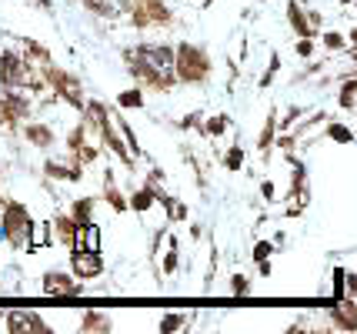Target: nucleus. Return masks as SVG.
Masks as SVG:
<instances>
[{
  "label": "nucleus",
  "instance_id": "36",
  "mask_svg": "<svg viewBox=\"0 0 357 334\" xmlns=\"http://www.w3.org/2000/svg\"><path fill=\"white\" fill-rule=\"evenodd\" d=\"M0 321H3V311H0Z\"/></svg>",
  "mask_w": 357,
  "mask_h": 334
},
{
  "label": "nucleus",
  "instance_id": "27",
  "mask_svg": "<svg viewBox=\"0 0 357 334\" xmlns=\"http://www.w3.org/2000/svg\"><path fill=\"white\" fill-rule=\"evenodd\" d=\"M271 251H274V244H271V241H261V244L254 248V257H257V264H261V261H267V257H271Z\"/></svg>",
  "mask_w": 357,
  "mask_h": 334
},
{
  "label": "nucleus",
  "instance_id": "10",
  "mask_svg": "<svg viewBox=\"0 0 357 334\" xmlns=\"http://www.w3.org/2000/svg\"><path fill=\"white\" fill-rule=\"evenodd\" d=\"M24 137H27L33 147H40V151H50V147L57 144L54 128H50V124H44V121H31V124L24 128Z\"/></svg>",
  "mask_w": 357,
  "mask_h": 334
},
{
  "label": "nucleus",
  "instance_id": "6",
  "mask_svg": "<svg viewBox=\"0 0 357 334\" xmlns=\"http://www.w3.org/2000/svg\"><path fill=\"white\" fill-rule=\"evenodd\" d=\"M87 287L80 284L77 274H67V271H47L44 281H40V294L47 298H77Z\"/></svg>",
  "mask_w": 357,
  "mask_h": 334
},
{
  "label": "nucleus",
  "instance_id": "21",
  "mask_svg": "<svg viewBox=\"0 0 357 334\" xmlns=\"http://www.w3.org/2000/svg\"><path fill=\"white\" fill-rule=\"evenodd\" d=\"M117 104H121V107H144V91H140V87H130V91H124V94L117 97Z\"/></svg>",
  "mask_w": 357,
  "mask_h": 334
},
{
  "label": "nucleus",
  "instance_id": "1",
  "mask_svg": "<svg viewBox=\"0 0 357 334\" xmlns=\"http://www.w3.org/2000/svg\"><path fill=\"white\" fill-rule=\"evenodd\" d=\"M130 61V74L157 91H167L177 80V50L171 44H140V47L127 50Z\"/></svg>",
  "mask_w": 357,
  "mask_h": 334
},
{
  "label": "nucleus",
  "instance_id": "19",
  "mask_svg": "<svg viewBox=\"0 0 357 334\" xmlns=\"http://www.w3.org/2000/svg\"><path fill=\"white\" fill-rule=\"evenodd\" d=\"M84 7H87L93 17H114L117 14V3H114V0H84Z\"/></svg>",
  "mask_w": 357,
  "mask_h": 334
},
{
  "label": "nucleus",
  "instance_id": "23",
  "mask_svg": "<svg viewBox=\"0 0 357 334\" xmlns=\"http://www.w3.org/2000/svg\"><path fill=\"white\" fill-rule=\"evenodd\" d=\"M24 47H27V57H33V61H40V64H50V54H47L40 44H33V40H24Z\"/></svg>",
  "mask_w": 357,
  "mask_h": 334
},
{
  "label": "nucleus",
  "instance_id": "30",
  "mask_svg": "<svg viewBox=\"0 0 357 334\" xmlns=\"http://www.w3.org/2000/svg\"><path fill=\"white\" fill-rule=\"evenodd\" d=\"M324 44L331 50H337V47H344V37H341V33H324Z\"/></svg>",
  "mask_w": 357,
  "mask_h": 334
},
{
  "label": "nucleus",
  "instance_id": "7",
  "mask_svg": "<svg viewBox=\"0 0 357 334\" xmlns=\"http://www.w3.org/2000/svg\"><path fill=\"white\" fill-rule=\"evenodd\" d=\"M130 20L134 27H154V24H167L171 10L160 0H130Z\"/></svg>",
  "mask_w": 357,
  "mask_h": 334
},
{
  "label": "nucleus",
  "instance_id": "31",
  "mask_svg": "<svg viewBox=\"0 0 357 334\" xmlns=\"http://www.w3.org/2000/svg\"><path fill=\"white\" fill-rule=\"evenodd\" d=\"M311 40H301V44H297V54H301V57H311Z\"/></svg>",
  "mask_w": 357,
  "mask_h": 334
},
{
  "label": "nucleus",
  "instance_id": "25",
  "mask_svg": "<svg viewBox=\"0 0 357 334\" xmlns=\"http://www.w3.org/2000/svg\"><path fill=\"white\" fill-rule=\"evenodd\" d=\"M327 134H331L337 144H351V141H354V134H351L347 128H341V124H331V130H327Z\"/></svg>",
  "mask_w": 357,
  "mask_h": 334
},
{
  "label": "nucleus",
  "instance_id": "12",
  "mask_svg": "<svg viewBox=\"0 0 357 334\" xmlns=\"http://www.w3.org/2000/svg\"><path fill=\"white\" fill-rule=\"evenodd\" d=\"M7 328H10V331H47V324L40 318H37V314H31V311H10V314H7Z\"/></svg>",
  "mask_w": 357,
  "mask_h": 334
},
{
  "label": "nucleus",
  "instance_id": "32",
  "mask_svg": "<svg viewBox=\"0 0 357 334\" xmlns=\"http://www.w3.org/2000/svg\"><path fill=\"white\" fill-rule=\"evenodd\" d=\"M347 291L357 298V278H354V274H347Z\"/></svg>",
  "mask_w": 357,
  "mask_h": 334
},
{
  "label": "nucleus",
  "instance_id": "4",
  "mask_svg": "<svg viewBox=\"0 0 357 334\" xmlns=\"http://www.w3.org/2000/svg\"><path fill=\"white\" fill-rule=\"evenodd\" d=\"M207 74H211L207 54H204L201 47H194V44H181V47H177V80L201 84V80H207Z\"/></svg>",
  "mask_w": 357,
  "mask_h": 334
},
{
  "label": "nucleus",
  "instance_id": "28",
  "mask_svg": "<svg viewBox=\"0 0 357 334\" xmlns=\"http://www.w3.org/2000/svg\"><path fill=\"white\" fill-rule=\"evenodd\" d=\"M231 281H234V284H231V291H234V294H248V291H250L248 278H241V274H234Z\"/></svg>",
  "mask_w": 357,
  "mask_h": 334
},
{
  "label": "nucleus",
  "instance_id": "2",
  "mask_svg": "<svg viewBox=\"0 0 357 334\" xmlns=\"http://www.w3.org/2000/svg\"><path fill=\"white\" fill-rule=\"evenodd\" d=\"M44 74H37L17 50H0V84L3 91H44Z\"/></svg>",
  "mask_w": 357,
  "mask_h": 334
},
{
  "label": "nucleus",
  "instance_id": "3",
  "mask_svg": "<svg viewBox=\"0 0 357 334\" xmlns=\"http://www.w3.org/2000/svg\"><path fill=\"white\" fill-rule=\"evenodd\" d=\"M0 218H3V238L10 248H31V234H33V218L31 211L20 204V201H7L3 211H0Z\"/></svg>",
  "mask_w": 357,
  "mask_h": 334
},
{
  "label": "nucleus",
  "instance_id": "24",
  "mask_svg": "<svg viewBox=\"0 0 357 334\" xmlns=\"http://www.w3.org/2000/svg\"><path fill=\"white\" fill-rule=\"evenodd\" d=\"M207 134H211V137H218V134H224V130H227V117H224V114H218V117H211V121H207Z\"/></svg>",
  "mask_w": 357,
  "mask_h": 334
},
{
  "label": "nucleus",
  "instance_id": "29",
  "mask_svg": "<svg viewBox=\"0 0 357 334\" xmlns=\"http://www.w3.org/2000/svg\"><path fill=\"white\" fill-rule=\"evenodd\" d=\"M181 324H184L181 314H167V318L160 321V331H174V328H181Z\"/></svg>",
  "mask_w": 357,
  "mask_h": 334
},
{
  "label": "nucleus",
  "instance_id": "13",
  "mask_svg": "<svg viewBox=\"0 0 357 334\" xmlns=\"http://www.w3.org/2000/svg\"><path fill=\"white\" fill-rule=\"evenodd\" d=\"M74 248H87V251H100V227L93 221L80 224L77 227V241H74Z\"/></svg>",
  "mask_w": 357,
  "mask_h": 334
},
{
  "label": "nucleus",
  "instance_id": "17",
  "mask_svg": "<svg viewBox=\"0 0 357 334\" xmlns=\"http://www.w3.org/2000/svg\"><path fill=\"white\" fill-rule=\"evenodd\" d=\"M104 201H107L114 211H127V207H130V204L124 201V194L117 191V184H114V174L104 177Z\"/></svg>",
  "mask_w": 357,
  "mask_h": 334
},
{
  "label": "nucleus",
  "instance_id": "33",
  "mask_svg": "<svg viewBox=\"0 0 357 334\" xmlns=\"http://www.w3.org/2000/svg\"><path fill=\"white\" fill-rule=\"evenodd\" d=\"M31 3H37V7H40V10H50V7H54V3H50V0H31Z\"/></svg>",
  "mask_w": 357,
  "mask_h": 334
},
{
  "label": "nucleus",
  "instance_id": "16",
  "mask_svg": "<svg viewBox=\"0 0 357 334\" xmlns=\"http://www.w3.org/2000/svg\"><path fill=\"white\" fill-rule=\"evenodd\" d=\"M334 321L347 328V331H354L357 328V301H344L341 298V308H334Z\"/></svg>",
  "mask_w": 357,
  "mask_h": 334
},
{
  "label": "nucleus",
  "instance_id": "5",
  "mask_svg": "<svg viewBox=\"0 0 357 334\" xmlns=\"http://www.w3.org/2000/svg\"><path fill=\"white\" fill-rule=\"evenodd\" d=\"M44 77L47 84L54 87V94L63 97L70 107H77V111H87V100H84V87H80V80L74 77V74H67V70H61V67H50L44 64Z\"/></svg>",
  "mask_w": 357,
  "mask_h": 334
},
{
  "label": "nucleus",
  "instance_id": "14",
  "mask_svg": "<svg viewBox=\"0 0 357 334\" xmlns=\"http://www.w3.org/2000/svg\"><path fill=\"white\" fill-rule=\"evenodd\" d=\"M291 24H294V31L301 33V37H311L314 31H317V17H304V10L297 7V3H291Z\"/></svg>",
  "mask_w": 357,
  "mask_h": 334
},
{
  "label": "nucleus",
  "instance_id": "20",
  "mask_svg": "<svg viewBox=\"0 0 357 334\" xmlns=\"http://www.w3.org/2000/svg\"><path fill=\"white\" fill-rule=\"evenodd\" d=\"M70 214L77 218V224H87V221L93 218V201H91V197H77V201H74V211H70Z\"/></svg>",
  "mask_w": 357,
  "mask_h": 334
},
{
  "label": "nucleus",
  "instance_id": "9",
  "mask_svg": "<svg viewBox=\"0 0 357 334\" xmlns=\"http://www.w3.org/2000/svg\"><path fill=\"white\" fill-rule=\"evenodd\" d=\"M44 171H47V177H54V181H67V184H74V181H80V177H84V164H80L77 158H70V160H47Z\"/></svg>",
  "mask_w": 357,
  "mask_h": 334
},
{
  "label": "nucleus",
  "instance_id": "8",
  "mask_svg": "<svg viewBox=\"0 0 357 334\" xmlns=\"http://www.w3.org/2000/svg\"><path fill=\"white\" fill-rule=\"evenodd\" d=\"M70 271L77 274L80 281H93L104 274V261L100 251H87V248H70Z\"/></svg>",
  "mask_w": 357,
  "mask_h": 334
},
{
  "label": "nucleus",
  "instance_id": "26",
  "mask_svg": "<svg viewBox=\"0 0 357 334\" xmlns=\"http://www.w3.org/2000/svg\"><path fill=\"white\" fill-rule=\"evenodd\" d=\"M224 164H227V167H231V171H237V167H241V164H244V151H241V147H234L231 154H227V160H224Z\"/></svg>",
  "mask_w": 357,
  "mask_h": 334
},
{
  "label": "nucleus",
  "instance_id": "35",
  "mask_svg": "<svg viewBox=\"0 0 357 334\" xmlns=\"http://www.w3.org/2000/svg\"><path fill=\"white\" fill-rule=\"evenodd\" d=\"M351 37H354V40H357V31H354V33H351Z\"/></svg>",
  "mask_w": 357,
  "mask_h": 334
},
{
  "label": "nucleus",
  "instance_id": "11",
  "mask_svg": "<svg viewBox=\"0 0 357 334\" xmlns=\"http://www.w3.org/2000/svg\"><path fill=\"white\" fill-rule=\"evenodd\" d=\"M77 218L74 214H57L54 218V224H50V231H54V238L61 241V244H67V248H74V241H77Z\"/></svg>",
  "mask_w": 357,
  "mask_h": 334
},
{
  "label": "nucleus",
  "instance_id": "15",
  "mask_svg": "<svg viewBox=\"0 0 357 334\" xmlns=\"http://www.w3.org/2000/svg\"><path fill=\"white\" fill-rule=\"evenodd\" d=\"M157 201V191H154V184H144V188H137V191L130 194V207L137 211V214H147L151 211V204Z\"/></svg>",
  "mask_w": 357,
  "mask_h": 334
},
{
  "label": "nucleus",
  "instance_id": "18",
  "mask_svg": "<svg viewBox=\"0 0 357 334\" xmlns=\"http://www.w3.org/2000/svg\"><path fill=\"white\" fill-rule=\"evenodd\" d=\"M174 271H177V241L167 238V251H164V257H160V274L171 278Z\"/></svg>",
  "mask_w": 357,
  "mask_h": 334
},
{
  "label": "nucleus",
  "instance_id": "34",
  "mask_svg": "<svg viewBox=\"0 0 357 334\" xmlns=\"http://www.w3.org/2000/svg\"><path fill=\"white\" fill-rule=\"evenodd\" d=\"M0 241H3V218H0Z\"/></svg>",
  "mask_w": 357,
  "mask_h": 334
},
{
  "label": "nucleus",
  "instance_id": "22",
  "mask_svg": "<svg viewBox=\"0 0 357 334\" xmlns=\"http://www.w3.org/2000/svg\"><path fill=\"white\" fill-rule=\"evenodd\" d=\"M80 328H87V331H107L110 321L104 318V314H84V321H80Z\"/></svg>",
  "mask_w": 357,
  "mask_h": 334
}]
</instances>
